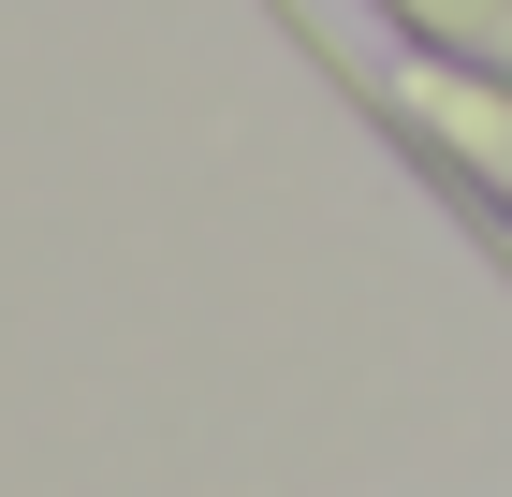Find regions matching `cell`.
<instances>
[{
  "label": "cell",
  "instance_id": "6da1fadb",
  "mask_svg": "<svg viewBox=\"0 0 512 497\" xmlns=\"http://www.w3.org/2000/svg\"><path fill=\"white\" fill-rule=\"evenodd\" d=\"M381 103L410 117V132H425V161L454 176V191H483V205L512 220V88H498V74H454V59H410V74H395Z\"/></svg>",
  "mask_w": 512,
  "mask_h": 497
},
{
  "label": "cell",
  "instance_id": "7a4b0ae2",
  "mask_svg": "<svg viewBox=\"0 0 512 497\" xmlns=\"http://www.w3.org/2000/svg\"><path fill=\"white\" fill-rule=\"evenodd\" d=\"M410 59H454V74H498L512 88V0H381Z\"/></svg>",
  "mask_w": 512,
  "mask_h": 497
}]
</instances>
